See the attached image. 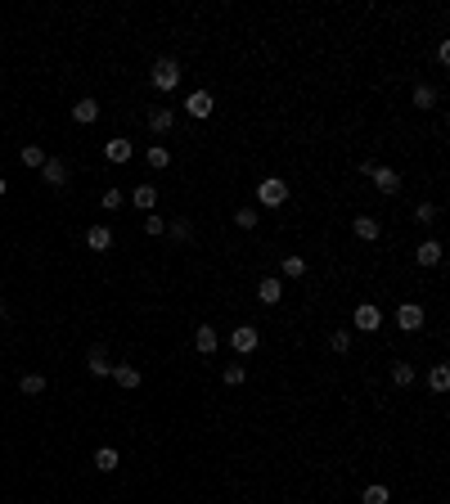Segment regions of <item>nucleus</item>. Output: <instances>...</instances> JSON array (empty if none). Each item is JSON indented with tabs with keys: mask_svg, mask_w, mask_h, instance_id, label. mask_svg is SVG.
I'll return each instance as SVG.
<instances>
[{
	"mask_svg": "<svg viewBox=\"0 0 450 504\" xmlns=\"http://www.w3.org/2000/svg\"><path fill=\"white\" fill-rule=\"evenodd\" d=\"M257 198H262V207H284L289 203V180H280V176L257 180Z\"/></svg>",
	"mask_w": 450,
	"mask_h": 504,
	"instance_id": "1",
	"label": "nucleus"
},
{
	"mask_svg": "<svg viewBox=\"0 0 450 504\" xmlns=\"http://www.w3.org/2000/svg\"><path fill=\"white\" fill-rule=\"evenodd\" d=\"M180 77H185V72H180V63H176V59H158V63H153V72H149L153 90H176Z\"/></svg>",
	"mask_w": 450,
	"mask_h": 504,
	"instance_id": "2",
	"label": "nucleus"
},
{
	"mask_svg": "<svg viewBox=\"0 0 450 504\" xmlns=\"http://www.w3.org/2000/svg\"><path fill=\"white\" fill-rule=\"evenodd\" d=\"M351 325H356L360 334H378L383 329V311L374 307V302H360V307L351 311Z\"/></svg>",
	"mask_w": 450,
	"mask_h": 504,
	"instance_id": "3",
	"label": "nucleus"
},
{
	"mask_svg": "<svg viewBox=\"0 0 450 504\" xmlns=\"http://www.w3.org/2000/svg\"><path fill=\"white\" fill-rule=\"evenodd\" d=\"M396 329L401 334H419V329H424V307H419V302H401L396 307Z\"/></svg>",
	"mask_w": 450,
	"mask_h": 504,
	"instance_id": "4",
	"label": "nucleus"
},
{
	"mask_svg": "<svg viewBox=\"0 0 450 504\" xmlns=\"http://www.w3.org/2000/svg\"><path fill=\"white\" fill-rule=\"evenodd\" d=\"M262 334H257V325H234V334H230V347L239 351V356H252Z\"/></svg>",
	"mask_w": 450,
	"mask_h": 504,
	"instance_id": "5",
	"label": "nucleus"
},
{
	"mask_svg": "<svg viewBox=\"0 0 450 504\" xmlns=\"http://www.w3.org/2000/svg\"><path fill=\"white\" fill-rule=\"evenodd\" d=\"M212 108H216V99H212L207 90H194V95L185 99V113H189V117H198V122H203V117H212Z\"/></svg>",
	"mask_w": 450,
	"mask_h": 504,
	"instance_id": "6",
	"label": "nucleus"
},
{
	"mask_svg": "<svg viewBox=\"0 0 450 504\" xmlns=\"http://www.w3.org/2000/svg\"><path fill=\"white\" fill-rule=\"evenodd\" d=\"M131 154H136V145H131V140L127 136H113L109 140V145H104V158H109V163H131Z\"/></svg>",
	"mask_w": 450,
	"mask_h": 504,
	"instance_id": "7",
	"label": "nucleus"
},
{
	"mask_svg": "<svg viewBox=\"0 0 450 504\" xmlns=\"http://www.w3.org/2000/svg\"><path fill=\"white\" fill-rule=\"evenodd\" d=\"M41 180L45 185H68V163H63V158H45V167H41Z\"/></svg>",
	"mask_w": 450,
	"mask_h": 504,
	"instance_id": "8",
	"label": "nucleus"
},
{
	"mask_svg": "<svg viewBox=\"0 0 450 504\" xmlns=\"http://www.w3.org/2000/svg\"><path fill=\"white\" fill-rule=\"evenodd\" d=\"M86 248L90 252H109L113 248V230L109 225H90V230H86Z\"/></svg>",
	"mask_w": 450,
	"mask_h": 504,
	"instance_id": "9",
	"label": "nucleus"
},
{
	"mask_svg": "<svg viewBox=\"0 0 450 504\" xmlns=\"http://www.w3.org/2000/svg\"><path fill=\"white\" fill-rule=\"evenodd\" d=\"M86 369H90L95 378H109V374H113V360H109V351H104V347H90V356H86Z\"/></svg>",
	"mask_w": 450,
	"mask_h": 504,
	"instance_id": "10",
	"label": "nucleus"
},
{
	"mask_svg": "<svg viewBox=\"0 0 450 504\" xmlns=\"http://www.w3.org/2000/svg\"><path fill=\"white\" fill-rule=\"evenodd\" d=\"M194 347L203 351V356H216V347H221V334H216L212 325H198V334H194Z\"/></svg>",
	"mask_w": 450,
	"mask_h": 504,
	"instance_id": "11",
	"label": "nucleus"
},
{
	"mask_svg": "<svg viewBox=\"0 0 450 504\" xmlns=\"http://www.w3.org/2000/svg\"><path fill=\"white\" fill-rule=\"evenodd\" d=\"M257 298H262L266 307H275V302L284 298V284H280V275H266V279L257 284Z\"/></svg>",
	"mask_w": 450,
	"mask_h": 504,
	"instance_id": "12",
	"label": "nucleus"
},
{
	"mask_svg": "<svg viewBox=\"0 0 450 504\" xmlns=\"http://www.w3.org/2000/svg\"><path fill=\"white\" fill-rule=\"evenodd\" d=\"M374 189L378 194H401V176L392 167H374Z\"/></svg>",
	"mask_w": 450,
	"mask_h": 504,
	"instance_id": "13",
	"label": "nucleus"
},
{
	"mask_svg": "<svg viewBox=\"0 0 450 504\" xmlns=\"http://www.w3.org/2000/svg\"><path fill=\"white\" fill-rule=\"evenodd\" d=\"M351 230H356V239H365V243H374L378 234H383V225L374 221V216H351Z\"/></svg>",
	"mask_w": 450,
	"mask_h": 504,
	"instance_id": "14",
	"label": "nucleus"
},
{
	"mask_svg": "<svg viewBox=\"0 0 450 504\" xmlns=\"http://www.w3.org/2000/svg\"><path fill=\"white\" fill-rule=\"evenodd\" d=\"M171 127H176V113L171 108H149V131L153 136H167Z\"/></svg>",
	"mask_w": 450,
	"mask_h": 504,
	"instance_id": "15",
	"label": "nucleus"
},
{
	"mask_svg": "<svg viewBox=\"0 0 450 504\" xmlns=\"http://www.w3.org/2000/svg\"><path fill=\"white\" fill-rule=\"evenodd\" d=\"M415 261L419 266H442V243H437V239H424L415 248Z\"/></svg>",
	"mask_w": 450,
	"mask_h": 504,
	"instance_id": "16",
	"label": "nucleus"
},
{
	"mask_svg": "<svg viewBox=\"0 0 450 504\" xmlns=\"http://www.w3.org/2000/svg\"><path fill=\"white\" fill-rule=\"evenodd\" d=\"M72 117L81 122V127H90V122L99 117V99H90V95H86V99H77L72 104Z\"/></svg>",
	"mask_w": 450,
	"mask_h": 504,
	"instance_id": "17",
	"label": "nucleus"
},
{
	"mask_svg": "<svg viewBox=\"0 0 450 504\" xmlns=\"http://www.w3.org/2000/svg\"><path fill=\"white\" fill-rule=\"evenodd\" d=\"M131 203H136L140 212H153V203H158V185H136V194H131Z\"/></svg>",
	"mask_w": 450,
	"mask_h": 504,
	"instance_id": "18",
	"label": "nucleus"
},
{
	"mask_svg": "<svg viewBox=\"0 0 450 504\" xmlns=\"http://www.w3.org/2000/svg\"><path fill=\"white\" fill-rule=\"evenodd\" d=\"M221 378H225V387H243V378H248V365H243V360H230V365L221 369Z\"/></svg>",
	"mask_w": 450,
	"mask_h": 504,
	"instance_id": "19",
	"label": "nucleus"
},
{
	"mask_svg": "<svg viewBox=\"0 0 450 504\" xmlns=\"http://www.w3.org/2000/svg\"><path fill=\"white\" fill-rule=\"evenodd\" d=\"M113 378H118V387H140V369L136 365H113Z\"/></svg>",
	"mask_w": 450,
	"mask_h": 504,
	"instance_id": "20",
	"label": "nucleus"
},
{
	"mask_svg": "<svg viewBox=\"0 0 450 504\" xmlns=\"http://www.w3.org/2000/svg\"><path fill=\"white\" fill-rule=\"evenodd\" d=\"M18 158H23V167H36V171H41V167H45V158H50V154H45L41 145H23V154H18Z\"/></svg>",
	"mask_w": 450,
	"mask_h": 504,
	"instance_id": "21",
	"label": "nucleus"
},
{
	"mask_svg": "<svg viewBox=\"0 0 450 504\" xmlns=\"http://www.w3.org/2000/svg\"><path fill=\"white\" fill-rule=\"evenodd\" d=\"M145 163L153 167V171H162V167H171V149L167 145H153L149 154H145Z\"/></svg>",
	"mask_w": 450,
	"mask_h": 504,
	"instance_id": "22",
	"label": "nucleus"
},
{
	"mask_svg": "<svg viewBox=\"0 0 450 504\" xmlns=\"http://www.w3.org/2000/svg\"><path fill=\"white\" fill-rule=\"evenodd\" d=\"M95 469L113 473V469H118V450H113V446H99V450H95Z\"/></svg>",
	"mask_w": 450,
	"mask_h": 504,
	"instance_id": "23",
	"label": "nucleus"
},
{
	"mask_svg": "<svg viewBox=\"0 0 450 504\" xmlns=\"http://www.w3.org/2000/svg\"><path fill=\"white\" fill-rule=\"evenodd\" d=\"M360 504H392V491L383 487V482H374V487H365V496H360Z\"/></svg>",
	"mask_w": 450,
	"mask_h": 504,
	"instance_id": "24",
	"label": "nucleus"
},
{
	"mask_svg": "<svg viewBox=\"0 0 450 504\" xmlns=\"http://www.w3.org/2000/svg\"><path fill=\"white\" fill-rule=\"evenodd\" d=\"M392 383H396V387H410V383H415V365L396 360V365H392Z\"/></svg>",
	"mask_w": 450,
	"mask_h": 504,
	"instance_id": "25",
	"label": "nucleus"
},
{
	"mask_svg": "<svg viewBox=\"0 0 450 504\" xmlns=\"http://www.w3.org/2000/svg\"><path fill=\"white\" fill-rule=\"evenodd\" d=\"M428 387H433V392H446V387H450V369H446V365H433V374H428Z\"/></svg>",
	"mask_w": 450,
	"mask_h": 504,
	"instance_id": "26",
	"label": "nucleus"
},
{
	"mask_svg": "<svg viewBox=\"0 0 450 504\" xmlns=\"http://www.w3.org/2000/svg\"><path fill=\"white\" fill-rule=\"evenodd\" d=\"M122 198H127V194H122V189H118V185H109V189H104V194H99V203H104V212H118V207H122Z\"/></svg>",
	"mask_w": 450,
	"mask_h": 504,
	"instance_id": "27",
	"label": "nucleus"
},
{
	"mask_svg": "<svg viewBox=\"0 0 450 504\" xmlns=\"http://www.w3.org/2000/svg\"><path fill=\"white\" fill-rule=\"evenodd\" d=\"M280 270H284V279H302V275H306V261H302V257H284Z\"/></svg>",
	"mask_w": 450,
	"mask_h": 504,
	"instance_id": "28",
	"label": "nucleus"
},
{
	"mask_svg": "<svg viewBox=\"0 0 450 504\" xmlns=\"http://www.w3.org/2000/svg\"><path fill=\"white\" fill-rule=\"evenodd\" d=\"M18 387H23V396H41L45 392V378L41 374H23V383H18Z\"/></svg>",
	"mask_w": 450,
	"mask_h": 504,
	"instance_id": "29",
	"label": "nucleus"
},
{
	"mask_svg": "<svg viewBox=\"0 0 450 504\" xmlns=\"http://www.w3.org/2000/svg\"><path fill=\"white\" fill-rule=\"evenodd\" d=\"M257 221H262V216H257V207H239V212H234V225H239V230H252Z\"/></svg>",
	"mask_w": 450,
	"mask_h": 504,
	"instance_id": "30",
	"label": "nucleus"
},
{
	"mask_svg": "<svg viewBox=\"0 0 450 504\" xmlns=\"http://www.w3.org/2000/svg\"><path fill=\"white\" fill-rule=\"evenodd\" d=\"M433 104H437L433 86H415V108H433Z\"/></svg>",
	"mask_w": 450,
	"mask_h": 504,
	"instance_id": "31",
	"label": "nucleus"
},
{
	"mask_svg": "<svg viewBox=\"0 0 450 504\" xmlns=\"http://www.w3.org/2000/svg\"><path fill=\"white\" fill-rule=\"evenodd\" d=\"M167 234H171L176 243H189V239H194V230H189V221H171V225H167Z\"/></svg>",
	"mask_w": 450,
	"mask_h": 504,
	"instance_id": "32",
	"label": "nucleus"
},
{
	"mask_svg": "<svg viewBox=\"0 0 450 504\" xmlns=\"http://www.w3.org/2000/svg\"><path fill=\"white\" fill-rule=\"evenodd\" d=\"M415 221H419V225H437V207H433V203H419V207H415Z\"/></svg>",
	"mask_w": 450,
	"mask_h": 504,
	"instance_id": "33",
	"label": "nucleus"
},
{
	"mask_svg": "<svg viewBox=\"0 0 450 504\" xmlns=\"http://www.w3.org/2000/svg\"><path fill=\"white\" fill-rule=\"evenodd\" d=\"M329 347L338 351V356H342V351H351V334H347V329H338V334L329 338Z\"/></svg>",
	"mask_w": 450,
	"mask_h": 504,
	"instance_id": "34",
	"label": "nucleus"
},
{
	"mask_svg": "<svg viewBox=\"0 0 450 504\" xmlns=\"http://www.w3.org/2000/svg\"><path fill=\"white\" fill-rule=\"evenodd\" d=\"M145 230L149 234H167V221H162V216H145Z\"/></svg>",
	"mask_w": 450,
	"mask_h": 504,
	"instance_id": "35",
	"label": "nucleus"
},
{
	"mask_svg": "<svg viewBox=\"0 0 450 504\" xmlns=\"http://www.w3.org/2000/svg\"><path fill=\"white\" fill-rule=\"evenodd\" d=\"M5 189H9V180H5V176H0V194H5Z\"/></svg>",
	"mask_w": 450,
	"mask_h": 504,
	"instance_id": "36",
	"label": "nucleus"
}]
</instances>
